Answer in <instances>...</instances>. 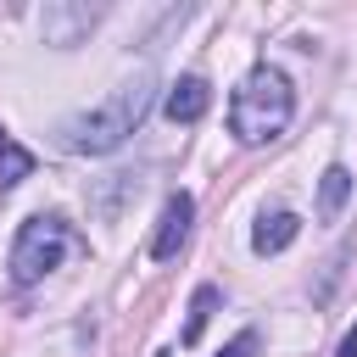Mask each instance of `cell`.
<instances>
[{
	"mask_svg": "<svg viewBox=\"0 0 357 357\" xmlns=\"http://www.w3.org/2000/svg\"><path fill=\"white\" fill-rule=\"evenodd\" d=\"M151 95H156V84H151V78H128V84H117L100 106H89V112L67 117L56 134H61V145H67L73 156H106V151H117V145L145 123Z\"/></svg>",
	"mask_w": 357,
	"mask_h": 357,
	"instance_id": "1",
	"label": "cell"
},
{
	"mask_svg": "<svg viewBox=\"0 0 357 357\" xmlns=\"http://www.w3.org/2000/svg\"><path fill=\"white\" fill-rule=\"evenodd\" d=\"M290 117H296V89H290V78H284L279 67H268V61H257V67L240 78V89L229 95V134H234L240 145H268V139H279V134L290 128Z\"/></svg>",
	"mask_w": 357,
	"mask_h": 357,
	"instance_id": "2",
	"label": "cell"
},
{
	"mask_svg": "<svg viewBox=\"0 0 357 357\" xmlns=\"http://www.w3.org/2000/svg\"><path fill=\"white\" fill-rule=\"evenodd\" d=\"M67 251H73V229H67V218H61V212H33V218H22L6 268H11L17 284H39L45 273L61 268Z\"/></svg>",
	"mask_w": 357,
	"mask_h": 357,
	"instance_id": "3",
	"label": "cell"
},
{
	"mask_svg": "<svg viewBox=\"0 0 357 357\" xmlns=\"http://www.w3.org/2000/svg\"><path fill=\"white\" fill-rule=\"evenodd\" d=\"M106 11L100 6H73V0H50L45 11H39V28H45V45H56V50H73L95 22H100Z\"/></svg>",
	"mask_w": 357,
	"mask_h": 357,
	"instance_id": "4",
	"label": "cell"
},
{
	"mask_svg": "<svg viewBox=\"0 0 357 357\" xmlns=\"http://www.w3.org/2000/svg\"><path fill=\"white\" fill-rule=\"evenodd\" d=\"M190 223H195V195L190 190H173L162 201V218H156V234H151V257L156 262L178 257V245L190 240Z\"/></svg>",
	"mask_w": 357,
	"mask_h": 357,
	"instance_id": "5",
	"label": "cell"
},
{
	"mask_svg": "<svg viewBox=\"0 0 357 357\" xmlns=\"http://www.w3.org/2000/svg\"><path fill=\"white\" fill-rule=\"evenodd\" d=\"M206 106H212V84H206L201 73H184V78L167 89V106H162V112H167L173 123H201Z\"/></svg>",
	"mask_w": 357,
	"mask_h": 357,
	"instance_id": "6",
	"label": "cell"
},
{
	"mask_svg": "<svg viewBox=\"0 0 357 357\" xmlns=\"http://www.w3.org/2000/svg\"><path fill=\"white\" fill-rule=\"evenodd\" d=\"M296 234H301V218L296 212H273V218H262L251 229V251L257 257H279L284 245H296Z\"/></svg>",
	"mask_w": 357,
	"mask_h": 357,
	"instance_id": "7",
	"label": "cell"
},
{
	"mask_svg": "<svg viewBox=\"0 0 357 357\" xmlns=\"http://www.w3.org/2000/svg\"><path fill=\"white\" fill-rule=\"evenodd\" d=\"M351 201V167H340V162H329L324 167V178H318V218L329 223V218H340V206Z\"/></svg>",
	"mask_w": 357,
	"mask_h": 357,
	"instance_id": "8",
	"label": "cell"
},
{
	"mask_svg": "<svg viewBox=\"0 0 357 357\" xmlns=\"http://www.w3.org/2000/svg\"><path fill=\"white\" fill-rule=\"evenodd\" d=\"M218 301H223V296H218V284H195V290H190V318H184V329H178V340H184V346H195V340H201V329H206V318L218 312Z\"/></svg>",
	"mask_w": 357,
	"mask_h": 357,
	"instance_id": "9",
	"label": "cell"
},
{
	"mask_svg": "<svg viewBox=\"0 0 357 357\" xmlns=\"http://www.w3.org/2000/svg\"><path fill=\"white\" fill-rule=\"evenodd\" d=\"M28 173H33V151H28V145H17V139L0 128V190L22 184Z\"/></svg>",
	"mask_w": 357,
	"mask_h": 357,
	"instance_id": "10",
	"label": "cell"
},
{
	"mask_svg": "<svg viewBox=\"0 0 357 357\" xmlns=\"http://www.w3.org/2000/svg\"><path fill=\"white\" fill-rule=\"evenodd\" d=\"M257 346H262V329H240V335H234L218 357H257Z\"/></svg>",
	"mask_w": 357,
	"mask_h": 357,
	"instance_id": "11",
	"label": "cell"
},
{
	"mask_svg": "<svg viewBox=\"0 0 357 357\" xmlns=\"http://www.w3.org/2000/svg\"><path fill=\"white\" fill-rule=\"evenodd\" d=\"M335 357H357V324L340 335V346H335Z\"/></svg>",
	"mask_w": 357,
	"mask_h": 357,
	"instance_id": "12",
	"label": "cell"
}]
</instances>
